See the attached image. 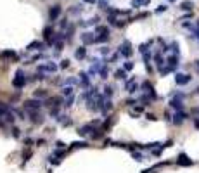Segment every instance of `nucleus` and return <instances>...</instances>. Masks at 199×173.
Wrapping results in <instances>:
<instances>
[{
	"instance_id": "obj_1",
	"label": "nucleus",
	"mask_w": 199,
	"mask_h": 173,
	"mask_svg": "<svg viewBox=\"0 0 199 173\" xmlns=\"http://www.w3.org/2000/svg\"><path fill=\"white\" fill-rule=\"evenodd\" d=\"M28 83V78H26V75H24V71L23 69H17L16 71V76L12 78V87L14 88H24V85Z\"/></svg>"
},
{
	"instance_id": "obj_2",
	"label": "nucleus",
	"mask_w": 199,
	"mask_h": 173,
	"mask_svg": "<svg viewBox=\"0 0 199 173\" xmlns=\"http://www.w3.org/2000/svg\"><path fill=\"white\" fill-rule=\"evenodd\" d=\"M43 106V102H42L40 99H28V100H24L23 102V109L24 111H40V107Z\"/></svg>"
},
{
	"instance_id": "obj_3",
	"label": "nucleus",
	"mask_w": 199,
	"mask_h": 173,
	"mask_svg": "<svg viewBox=\"0 0 199 173\" xmlns=\"http://www.w3.org/2000/svg\"><path fill=\"white\" fill-rule=\"evenodd\" d=\"M118 52H120V55H123V57H130V55L133 54V50H132V43L128 40H125L123 43L120 45Z\"/></svg>"
},
{
	"instance_id": "obj_4",
	"label": "nucleus",
	"mask_w": 199,
	"mask_h": 173,
	"mask_svg": "<svg viewBox=\"0 0 199 173\" xmlns=\"http://www.w3.org/2000/svg\"><path fill=\"white\" fill-rule=\"evenodd\" d=\"M184 97H185V95L179 92V94H177V95H175V97L172 99V100H170V106H172L173 109L182 111V109H184V102H182V99H184Z\"/></svg>"
},
{
	"instance_id": "obj_5",
	"label": "nucleus",
	"mask_w": 199,
	"mask_h": 173,
	"mask_svg": "<svg viewBox=\"0 0 199 173\" xmlns=\"http://www.w3.org/2000/svg\"><path fill=\"white\" fill-rule=\"evenodd\" d=\"M28 116H30V119H31L33 125H43V121H45L43 114L38 113V111H28Z\"/></svg>"
},
{
	"instance_id": "obj_6",
	"label": "nucleus",
	"mask_w": 199,
	"mask_h": 173,
	"mask_svg": "<svg viewBox=\"0 0 199 173\" xmlns=\"http://www.w3.org/2000/svg\"><path fill=\"white\" fill-rule=\"evenodd\" d=\"M59 69V66L55 64V62H43V64H40L38 66V71H42V73H55Z\"/></svg>"
},
{
	"instance_id": "obj_7",
	"label": "nucleus",
	"mask_w": 199,
	"mask_h": 173,
	"mask_svg": "<svg viewBox=\"0 0 199 173\" xmlns=\"http://www.w3.org/2000/svg\"><path fill=\"white\" fill-rule=\"evenodd\" d=\"M94 131H95V125L87 123V125H83V126L78 128V135H80V137H87L89 133H94Z\"/></svg>"
},
{
	"instance_id": "obj_8",
	"label": "nucleus",
	"mask_w": 199,
	"mask_h": 173,
	"mask_svg": "<svg viewBox=\"0 0 199 173\" xmlns=\"http://www.w3.org/2000/svg\"><path fill=\"white\" fill-rule=\"evenodd\" d=\"M191 80H192V76H191V75H185V73H177V75H175V83H177V85H180V87L187 85Z\"/></svg>"
},
{
	"instance_id": "obj_9",
	"label": "nucleus",
	"mask_w": 199,
	"mask_h": 173,
	"mask_svg": "<svg viewBox=\"0 0 199 173\" xmlns=\"http://www.w3.org/2000/svg\"><path fill=\"white\" fill-rule=\"evenodd\" d=\"M177 165H180V166H192L194 161L189 158V156H187L185 152H180L179 158H177Z\"/></svg>"
},
{
	"instance_id": "obj_10",
	"label": "nucleus",
	"mask_w": 199,
	"mask_h": 173,
	"mask_svg": "<svg viewBox=\"0 0 199 173\" xmlns=\"http://www.w3.org/2000/svg\"><path fill=\"white\" fill-rule=\"evenodd\" d=\"M125 90H126L128 94H133L135 90H138V83H137V80H135V78H130L128 82L125 83Z\"/></svg>"
},
{
	"instance_id": "obj_11",
	"label": "nucleus",
	"mask_w": 199,
	"mask_h": 173,
	"mask_svg": "<svg viewBox=\"0 0 199 173\" xmlns=\"http://www.w3.org/2000/svg\"><path fill=\"white\" fill-rule=\"evenodd\" d=\"M187 118H189V116H187V113H184V111H177L172 121H173V125H182L187 119Z\"/></svg>"
},
{
	"instance_id": "obj_12",
	"label": "nucleus",
	"mask_w": 199,
	"mask_h": 173,
	"mask_svg": "<svg viewBox=\"0 0 199 173\" xmlns=\"http://www.w3.org/2000/svg\"><path fill=\"white\" fill-rule=\"evenodd\" d=\"M62 104H64L62 97H48L45 106H50V107H61Z\"/></svg>"
},
{
	"instance_id": "obj_13",
	"label": "nucleus",
	"mask_w": 199,
	"mask_h": 173,
	"mask_svg": "<svg viewBox=\"0 0 199 173\" xmlns=\"http://www.w3.org/2000/svg\"><path fill=\"white\" fill-rule=\"evenodd\" d=\"M45 45H47V43L35 40V42H31V43L26 47V50H45Z\"/></svg>"
},
{
	"instance_id": "obj_14",
	"label": "nucleus",
	"mask_w": 199,
	"mask_h": 173,
	"mask_svg": "<svg viewBox=\"0 0 199 173\" xmlns=\"http://www.w3.org/2000/svg\"><path fill=\"white\" fill-rule=\"evenodd\" d=\"M166 64L170 66V68L175 71V69L179 68V54H173V55H170L168 59H166Z\"/></svg>"
},
{
	"instance_id": "obj_15",
	"label": "nucleus",
	"mask_w": 199,
	"mask_h": 173,
	"mask_svg": "<svg viewBox=\"0 0 199 173\" xmlns=\"http://www.w3.org/2000/svg\"><path fill=\"white\" fill-rule=\"evenodd\" d=\"M55 119H57V121H59L62 126H71V125H73V119H71L68 114H59V116L55 118Z\"/></svg>"
},
{
	"instance_id": "obj_16",
	"label": "nucleus",
	"mask_w": 199,
	"mask_h": 173,
	"mask_svg": "<svg viewBox=\"0 0 199 173\" xmlns=\"http://www.w3.org/2000/svg\"><path fill=\"white\" fill-rule=\"evenodd\" d=\"M61 5H54V7H50V11H48V17H50V21H54L59 17V14H61Z\"/></svg>"
},
{
	"instance_id": "obj_17",
	"label": "nucleus",
	"mask_w": 199,
	"mask_h": 173,
	"mask_svg": "<svg viewBox=\"0 0 199 173\" xmlns=\"http://www.w3.org/2000/svg\"><path fill=\"white\" fill-rule=\"evenodd\" d=\"M75 57L78 59V61L85 59V57H87V47H85V45H82V47L76 48V50H75Z\"/></svg>"
},
{
	"instance_id": "obj_18",
	"label": "nucleus",
	"mask_w": 199,
	"mask_h": 173,
	"mask_svg": "<svg viewBox=\"0 0 199 173\" xmlns=\"http://www.w3.org/2000/svg\"><path fill=\"white\" fill-rule=\"evenodd\" d=\"M78 80H80V85H82V87H89L90 85V75L89 73H80V75H78Z\"/></svg>"
},
{
	"instance_id": "obj_19",
	"label": "nucleus",
	"mask_w": 199,
	"mask_h": 173,
	"mask_svg": "<svg viewBox=\"0 0 199 173\" xmlns=\"http://www.w3.org/2000/svg\"><path fill=\"white\" fill-rule=\"evenodd\" d=\"M82 42L85 43V45H89V43H95V36H94V33H83L82 35Z\"/></svg>"
},
{
	"instance_id": "obj_20",
	"label": "nucleus",
	"mask_w": 199,
	"mask_h": 173,
	"mask_svg": "<svg viewBox=\"0 0 199 173\" xmlns=\"http://www.w3.org/2000/svg\"><path fill=\"white\" fill-rule=\"evenodd\" d=\"M85 147H89V142H85V140H76L73 144L69 145V151H73V149H85Z\"/></svg>"
},
{
	"instance_id": "obj_21",
	"label": "nucleus",
	"mask_w": 199,
	"mask_h": 173,
	"mask_svg": "<svg viewBox=\"0 0 199 173\" xmlns=\"http://www.w3.org/2000/svg\"><path fill=\"white\" fill-rule=\"evenodd\" d=\"M73 92H75V88H73V85H64L61 90V95L62 97H69V95H73Z\"/></svg>"
},
{
	"instance_id": "obj_22",
	"label": "nucleus",
	"mask_w": 199,
	"mask_h": 173,
	"mask_svg": "<svg viewBox=\"0 0 199 173\" xmlns=\"http://www.w3.org/2000/svg\"><path fill=\"white\" fill-rule=\"evenodd\" d=\"M180 9H182V11H192L194 2L192 0H184V2H180Z\"/></svg>"
},
{
	"instance_id": "obj_23",
	"label": "nucleus",
	"mask_w": 199,
	"mask_h": 173,
	"mask_svg": "<svg viewBox=\"0 0 199 173\" xmlns=\"http://www.w3.org/2000/svg\"><path fill=\"white\" fill-rule=\"evenodd\" d=\"M114 78L116 80H126V69L125 68H120L114 71Z\"/></svg>"
},
{
	"instance_id": "obj_24",
	"label": "nucleus",
	"mask_w": 199,
	"mask_h": 173,
	"mask_svg": "<svg viewBox=\"0 0 199 173\" xmlns=\"http://www.w3.org/2000/svg\"><path fill=\"white\" fill-rule=\"evenodd\" d=\"M0 57H2V59H17L14 50H4V52L0 54Z\"/></svg>"
},
{
	"instance_id": "obj_25",
	"label": "nucleus",
	"mask_w": 199,
	"mask_h": 173,
	"mask_svg": "<svg viewBox=\"0 0 199 173\" xmlns=\"http://www.w3.org/2000/svg\"><path fill=\"white\" fill-rule=\"evenodd\" d=\"M113 94H114V87H113V85H104V97L109 99Z\"/></svg>"
},
{
	"instance_id": "obj_26",
	"label": "nucleus",
	"mask_w": 199,
	"mask_h": 173,
	"mask_svg": "<svg viewBox=\"0 0 199 173\" xmlns=\"http://www.w3.org/2000/svg\"><path fill=\"white\" fill-rule=\"evenodd\" d=\"M151 0H132V7H135V9H138V7L142 5H147Z\"/></svg>"
},
{
	"instance_id": "obj_27",
	"label": "nucleus",
	"mask_w": 199,
	"mask_h": 173,
	"mask_svg": "<svg viewBox=\"0 0 199 173\" xmlns=\"http://www.w3.org/2000/svg\"><path fill=\"white\" fill-rule=\"evenodd\" d=\"M48 95V92L45 88H38V90H35V97L36 99H43V97H47Z\"/></svg>"
},
{
	"instance_id": "obj_28",
	"label": "nucleus",
	"mask_w": 199,
	"mask_h": 173,
	"mask_svg": "<svg viewBox=\"0 0 199 173\" xmlns=\"http://www.w3.org/2000/svg\"><path fill=\"white\" fill-rule=\"evenodd\" d=\"M99 75H101V78H107V75H109V68H107V64H102V68H101V71H99Z\"/></svg>"
},
{
	"instance_id": "obj_29",
	"label": "nucleus",
	"mask_w": 199,
	"mask_h": 173,
	"mask_svg": "<svg viewBox=\"0 0 199 173\" xmlns=\"http://www.w3.org/2000/svg\"><path fill=\"white\" fill-rule=\"evenodd\" d=\"M95 33L97 35H109V28H107V26H97L95 28Z\"/></svg>"
},
{
	"instance_id": "obj_30",
	"label": "nucleus",
	"mask_w": 199,
	"mask_h": 173,
	"mask_svg": "<svg viewBox=\"0 0 199 173\" xmlns=\"http://www.w3.org/2000/svg\"><path fill=\"white\" fill-rule=\"evenodd\" d=\"M48 163H50V165H59V163H61V158H57V156H54V154H50V156H48Z\"/></svg>"
},
{
	"instance_id": "obj_31",
	"label": "nucleus",
	"mask_w": 199,
	"mask_h": 173,
	"mask_svg": "<svg viewBox=\"0 0 199 173\" xmlns=\"http://www.w3.org/2000/svg\"><path fill=\"white\" fill-rule=\"evenodd\" d=\"M9 113V107H7L5 104H0V118H4Z\"/></svg>"
},
{
	"instance_id": "obj_32",
	"label": "nucleus",
	"mask_w": 199,
	"mask_h": 173,
	"mask_svg": "<svg viewBox=\"0 0 199 173\" xmlns=\"http://www.w3.org/2000/svg\"><path fill=\"white\" fill-rule=\"evenodd\" d=\"M73 102H75V95H69L68 99L64 100V106H66V107H71V106H73Z\"/></svg>"
},
{
	"instance_id": "obj_33",
	"label": "nucleus",
	"mask_w": 199,
	"mask_h": 173,
	"mask_svg": "<svg viewBox=\"0 0 199 173\" xmlns=\"http://www.w3.org/2000/svg\"><path fill=\"white\" fill-rule=\"evenodd\" d=\"M109 40V35H101V36H95V43H101V42H107Z\"/></svg>"
},
{
	"instance_id": "obj_34",
	"label": "nucleus",
	"mask_w": 199,
	"mask_h": 173,
	"mask_svg": "<svg viewBox=\"0 0 199 173\" xmlns=\"http://www.w3.org/2000/svg\"><path fill=\"white\" fill-rule=\"evenodd\" d=\"M132 156H133V159H135V161H144V156H142L140 152H135V151H132Z\"/></svg>"
},
{
	"instance_id": "obj_35",
	"label": "nucleus",
	"mask_w": 199,
	"mask_h": 173,
	"mask_svg": "<svg viewBox=\"0 0 199 173\" xmlns=\"http://www.w3.org/2000/svg\"><path fill=\"white\" fill-rule=\"evenodd\" d=\"M31 154H33V152L30 151V149H26V151H23V159H24V163H26L28 159L31 158Z\"/></svg>"
},
{
	"instance_id": "obj_36",
	"label": "nucleus",
	"mask_w": 199,
	"mask_h": 173,
	"mask_svg": "<svg viewBox=\"0 0 199 173\" xmlns=\"http://www.w3.org/2000/svg\"><path fill=\"white\" fill-rule=\"evenodd\" d=\"M59 68L61 69H68L69 68V59H62L61 64H59Z\"/></svg>"
},
{
	"instance_id": "obj_37",
	"label": "nucleus",
	"mask_w": 199,
	"mask_h": 173,
	"mask_svg": "<svg viewBox=\"0 0 199 173\" xmlns=\"http://www.w3.org/2000/svg\"><path fill=\"white\" fill-rule=\"evenodd\" d=\"M170 48H172V50L175 52V54H180V50H179V43H177V42H172Z\"/></svg>"
},
{
	"instance_id": "obj_38",
	"label": "nucleus",
	"mask_w": 199,
	"mask_h": 173,
	"mask_svg": "<svg viewBox=\"0 0 199 173\" xmlns=\"http://www.w3.org/2000/svg\"><path fill=\"white\" fill-rule=\"evenodd\" d=\"M123 68L126 69V71H132V69H133V62H132V61H126L123 64Z\"/></svg>"
},
{
	"instance_id": "obj_39",
	"label": "nucleus",
	"mask_w": 199,
	"mask_h": 173,
	"mask_svg": "<svg viewBox=\"0 0 199 173\" xmlns=\"http://www.w3.org/2000/svg\"><path fill=\"white\" fill-rule=\"evenodd\" d=\"M19 135H21V130H19V128H16V126H12V137L17 138Z\"/></svg>"
},
{
	"instance_id": "obj_40",
	"label": "nucleus",
	"mask_w": 199,
	"mask_h": 173,
	"mask_svg": "<svg viewBox=\"0 0 199 173\" xmlns=\"http://www.w3.org/2000/svg\"><path fill=\"white\" fill-rule=\"evenodd\" d=\"M165 11H168V5H159L156 9V14H161V12H165Z\"/></svg>"
},
{
	"instance_id": "obj_41",
	"label": "nucleus",
	"mask_w": 199,
	"mask_h": 173,
	"mask_svg": "<svg viewBox=\"0 0 199 173\" xmlns=\"http://www.w3.org/2000/svg\"><path fill=\"white\" fill-rule=\"evenodd\" d=\"M55 147H57V149H64L66 145H64V142H61V140H57V142H55Z\"/></svg>"
},
{
	"instance_id": "obj_42",
	"label": "nucleus",
	"mask_w": 199,
	"mask_h": 173,
	"mask_svg": "<svg viewBox=\"0 0 199 173\" xmlns=\"http://www.w3.org/2000/svg\"><path fill=\"white\" fill-rule=\"evenodd\" d=\"M165 119L166 121H172V114H170L168 111H165Z\"/></svg>"
},
{
	"instance_id": "obj_43",
	"label": "nucleus",
	"mask_w": 199,
	"mask_h": 173,
	"mask_svg": "<svg viewBox=\"0 0 199 173\" xmlns=\"http://www.w3.org/2000/svg\"><path fill=\"white\" fill-rule=\"evenodd\" d=\"M145 116H147V119H151V121H154V119H156V116H154V114H152V113H147V114H145Z\"/></svg>"
},
{
	"instance_id": "obj_44",
	"label": "nucleus",
	"mask_w": 199,
	"mask_h": 173,
	"mask_svg": "<svg viewBox=\"0 0 199 173\" xmlns=\"http://www.w3.org/2000/svg\"><path fill=\"white\" fill-rule=\"evenodd\" d=\"M101 52H102V55H106V54H109V48H107V47H102V48H101Z\"/></svg>"
},
{
	"instance_id": "obj_45",
	"label": "nucleus",
	"mask_w": 199,
	"mask_h": 173,
	"mask_svg": "<svg viewBox=\"0 0 199 173\" xmlns=\"http://www.w3.org/2000/svg\"><path fill=\"white\" fill-rule=\"evenodd\" d=\"M194 126L199 130V118H194Z\"/></svg>"
},
{
	"instance_id": "obj_46",
	"label": "nucleus",
	"mask_w": 199,
	"mask_h": 173,
	"mask_svg": "<svg viewBox=\"0 0 199 173\" xmlns=\"http://www.w3.org/2000/svg\"><path fill=\"white\" fill-rule=\"evenodd\" d=\"M45 144V140H43V138H38V140H36V145H43Z\"/></svg>"
},
{
	"instance_id": "obj_47",
	"label": "nucleus",
	"mask_w": 199,
	"mask_h": 173,
	"mask_svg": "<svg viewBox=\"0 0 199 173\" xmlns=\"http://www.w3.org/2000/svg\"><path fill=\"white\" fill-rule=\"evenodd\" d=\"M24 144L30 145V144H33V140H31V138H24Z\"/></svg>"
},
{
	"instance_id": "obj_48",
	"label": "nucleus",
	"mask_w": 199,
	"mask_h": 173,
	"mask_svg": "<svg viewBox=\"0 0 199 173\" xmlns=\"http://www.w3.org/2000/svg\"><path fill=\"white\" fill-rule=\"evenodd\" d=\"M192 113H194V114H199V107H194Z\"/></svg>"
},
{
	"instance_id": "obj_49",
	"label": "nucleus",
	"mask_w": 199,
	"mask_h": 173,
	"mask_svg": "<svg viewBox=\"0 0 199 173\" xmlns=\"http://www.w3.org/2000/svg\"><path fill=\"white\" fill-rule=\"evenodd\" d=\"M85 2H87V4H95L97 0H85Z\"/></svg>"
},
{
	"instance_id": "obj_50",
	"label": "nucleus",
	"mask_w": 199,
	"mask_h": 173,
	"mask_svg": "<svg viewBox=\"0 0 199 173\" xmlns=\"http://www.w3.org/2000/svg\"><path fill=\"white\" fill-rule=\"evenodd\" d=\"M196 68H197V71H199V61H196Z\"/></svg>"
},
{
	"instance_id": "obj_51",
	"label": "nucleus",
	"mask_w": 199,
	"mask_h": 173,
	"mask_svg": "<svg viewBox=\"0 0 199 173\" xmlns=\"http://www.w3.org/2000/svg\"><path fill=\"white\" fill-rule=\"evenodd\" d=\"M196 94H199V87H197V90H196Z\"/></svg>"
},
{
	"instance_id": "obj_52",
	"label": "nucleus",
	"mask_w": 199,
	"mask_h": 173,
	"mask_svg": "<svg viewBox=\"0 0 199 173\" xmlns=\"http://www.w3.org/2000/svg\"><path fill=\"white\" fill-rule=\"evenodd\" d=\"M168 2H175V0H168Z\"/></svg>"
},
{
	"instance_id": "obj_53",
	"label": "nucleus",
	"mask_w": 199,
	"mask_h": 173,
	"mask_svg": "<svg viewBox=\"0 0 199 173\" xmlns=\"http://www.w3.org/2000/svg\"><path fill=\"white\" fill-rule=\"evenodd\" d=\"M197 28H199V21H197Z\"/></svg>"
}]
</instances>
